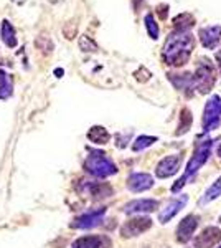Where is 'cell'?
<instances>
[{
  "label": "cell",
  "instance_id": "1",
  "mask_svg": "<svg viewBox=\"0 0 221 248\" xmlns=\"http://www.w3.org/2000/svg\"><path fill=\"white\" fill-rule=\"evenodd\" d=\"M195 48V38L190 31L177 30L170 33L163 45L162 57L163 62L170 66H183L188 63L192 57V51Z\"/></svg>",
  "mask_w": 221,
  "mask_h": 248
},
{
  "label": "cell",
  "instance_id": "2",
  "mask_svg": "<svg viewBox=\"0 0 221 248\" xmlns=\"http://www.w3.org/2000/svg\"><path fill=\"white\" fill-rule=\"evenodd\" d=\"M211 146H213L211 139H206V141H202V142L196 144L195 153H193V155H192L190 162L187 164L185 174L182 175V179H178V181L172 186V192H178L185 186V184H187L188 179L193 177L196 172H198L200 167H202L203 164L208 161V157H210V154H211Z\"/></svg>",
  "mask_w": 221,
  "mask_h": 248
},
{
  "label": "cell",
  "instance_id": "3",
  "mask_svg": "<svg viewBox=\"0 0 221 248\" xmlns=\"http://www.w3.org/2000/svg\"><path fill=\"white\" fill-rule=\"evenodd\" d=\"M84 170L88 174L94 175V177L104 179L109 177V175H114L118 172V167L101 151H91L89 155L86 157V161H84Z\"/></svg>",
  "mask_w": 221,
  "mask_h": 248
},
{
  "label": "cell",
  "instance_id": "4",
  "mask_svg": "<svg viewBox=\"0 0 221 248\" xmlns=\"http://www.w3.org/2000/svg\"><path fill=\"white\" fill-rule=\"evenodd\" d=\"M193 81H195V88L200 91L202 94L210 93L215 86L216 81V75H215V68H213L210 60L202 58L200 63L196 65V70L193 73Z\"/></svg>",
  "mask_w": 221,
  "mask_h": 248
},
{
  "label": "cell",
  "instance_id": "5",
  "mask_svg": "<svg viewBox=\"0 0 221 248\" xmlns=\"http://www.w3.org/2000/svg\"><path fill=\"white\" fill-rule=\"evenodd\" d=\"M220 113H221V99L218 94L211 96L205 106L203 113V127L205 131H213L220 126Z\"/></svg>",
  "mask_w": 221,
  "mask_h": 248
},
{
  "label": "cell",
  "instance_id": "6",
  "mask_svg": "<svg viewBox=\"0 0 221 248\" xmlns=\"http://www.w3.org/2000/svg\"><path fill=\"white\" fill-rule=\"evenodd\" d=\"M152 227V220L148 217H135L131 218L120 227V235L124 238H132V237H137V235L144 233Z\"/></svg>",
  "mask_w": 221,
  "mask_h": 248
},
{
  "label": "cell",
  "instance_id": "7",
  "mask_svg": "<svg viewBox=\"0 0 221 248\" xmlns=\"http://www.w3.org/2000/svg\"><path fill=\"white\" fill-rule=\"evenodd\" d=\"M104 214H106V209H96V210L86 212V214L76 217L73 222H71V227H73V229H84V230L94 229V227L101 225Z\"/></svg>",
  "mask_w": 221,
  "mask_h": 248
},
{
  "label": "cell",
  "instance_id": "8",
  "mask_svg": "<svg viewBox=\"0 0 221 248\" xmlns=\"http://www.w3.org/2000/svg\"><path fill=\"white\" fill-rule=\"evenodd\" d=\"M180 166H182V155H178V154L167 155V157H163L162 161L159 162V166H157V169H155V174H157V177H160V179L172 177V175H175L177 172H178Z\"/></svg>",
  "mask_w": 221,
  "mask_h": 248
},
{
  "label": "cell",
  "instance_id": "9",
  "mask_svg": "<svg viewBox=\"0 0 221 248\" xmlns=\"http://www.w3.org/2000/svg\"><path fill=\"white\" fill-rule=\"evenodd\" d=\"M198 229V217L196 215H187L177 227V240L180 243L190 242L193 237L195 230Z\"/></svg>",
  "mask_w": 221,
  "mask_h": 248
},
{
  "label": "cell",
  "instance_id": "10",
  "mask_svg": "<svg viewBox=\"0 0 221 248\" xmlns=\"http://www.w3.org/2000/svg\"><path fill=\"white\" fill-rule=\"evenodd\" d=\"M221 240V230L218 227H206L202 233L196 235V238L193 240L195 248H213L215 245H218Z\"/></svg>",
  "mask_w": 221,
  "mask_h": 248
},
{
  "label": "cell",
  "instance_id": "11",
  "mask_svg": "<svg viewBox=\"0 0 221 248\" xmlns=\"http://www.w3.org/2000/svg\"><path fill=\"white\" fill-rule=\"evenodd\" d=\"M167 77L172 81V85H174L178 91H183L188 98H192V96H193L195 81H193V75H192V73H182V75L168 73Z\"/></svg>",
  "mask_w": 221,
  "mask_h": 248
},
{
  "label": "cell",
  "instance_id": "12",
  "mask_svg": "<svg viewBox=\"0 0 221 248\" xmlns=\"http://www.w3.org/2000/svg\"><path fill=\"white\" fill-rule=\"evenodd\" d=\"M200 42L205 48L208 50H215L218 46L220 40H221V27L220 25H213V27H205V29L200 30L198 33Z\"/></svg>",
  "mask_w": 221,
  "mask_h": 248
},
{
  "label": "cell",
  "instance_id": "13",
  "mask_svg": "<svg viewBox=\"0 0 221 248\" xmlns=\"http://www.w3.org/2000/svg\"><path fill=\"white\" fill-rule=\"evenodd\" d=\"M154 186V177L150 174H144V172H135V174H131L129 179H127V187L132 192H144L148 190Z\"/></svg>",
  "mask_w": 221,
  "mask_h": 248
},
{
  "label": "cell",
  "instance_id": "14",
  "mask_svg": "<svg viewBox=\"0 0 221 248\" xmlns=\"http://www.w3.org/2000/svg\"><path fill=\"white\" fill-rule=\"evenodd\" d=\"M187 202H188V197H187V195H182V197L170 201V202H168V205L165 207V209H163V210L159 214V220H160L162 223L170 222V220L174 218L175 215L178 214V212L182 210L185 205H187Z\"/></svg>",
  "mask_w": 221,
  "mask_h": 248
},
{
  "label": "cell",
  "instance_id": "15",
  "mask_svg": "<svg viewBox=\"0 0 221 248\" xmlns=\"http://www.w3.org/2000/svg\"><path fill=\"white\" fill-rule=\"evenodd\" d=\"M79 192H86V194L92 195L94 199H104L112 195V187L103 182L83 181V189H79Z\"/></svg>",
  "mask_w": 221,
  "mask_h": 248
},
{
  "label": "cell",
  "instance_id": "16",
  "mask_svg": "<svg viewBox=\"0 0 221 248\" xmlns=\"http://www.w3.org/2000/svg\"><path fill=\"white\" fill-rule=\"evenodd\" d=\"M159 207V202L154 199H139V201H132L124 207L126 214H142V212H154Z\"/></svg>",
  "mask_w": 221,
  "mask_h": 248
},
{
  "label": "cell",
  "instance_id": "17",
  "mask_svg": "<svg viewBox=\"0 0 221 248\" xmlns=\"http://www.w3.org/2000/svg\"><path fill=\"white\" fill-rule=\"evenodd\" d=\"M220 195H221V177L216 179V181L213 182L206 190H205V194L202 195V199L198 201V203L200 205H206V203L216 201Z\"/></svg>",
  "mask_w": 221,
  "mask_h": 248
},
{
  "label": "cell",
  "instance_id": "18",
  "mask_svg": "<svg viewBox=\"0 0 221 248\" xmlns=\"http://www.w3.org/2000/svg\"><path fill=\"white\" fill-rule=\"evenodd\" d=\"M88 139L94 144H107L111 139V134L107 133L106 127L103 126H92L89 131H88Z\"/></svg>",
  "mask_w": 221,
  "mask_h": 248
},
{
  "label": "cell",
  "instance_id": "19",
  "mask_svg": "<svg viewBox=\"0 0 221 248\" xmlns=\"http://www.w3.org/2000/svg\"><path fill=\"white\" fill-rule=\"evenodd\" d=\"M2 40L7 46H17V33H15V29L12 27L9 20H3L2 22Z\"/></svg>",
  "mask_w": 221,
  "mask_h": 248
},
{
  "label": "cell",
  "instance_id": "20",
  "mask_svg": "<svg viewBox=\"0 0 221 248\" xmlns=\"http://www.w3.org/2000/svg\"><path fill=\"white\" fill-rule=\"evenodd\" d=\"M103 247V238L91 235V237H81L76 242H73L71 248H101Z\"/></svg>",
  "mask_w": 221,
  "mask_h": 248
},
{
  "label": "cell",
  "instance_id": "21",
  "mask_svg": "<svg viewBox=\"0 0 221 248\" xmlns=\"http://www.w3.org/2000/svg\"><path fill=\"white\" fill-rule=\"evenodd\" d=\"M14 91L12 77L5 70H0V98H9Z\"/></svg>",
  "mask_w": 221,
  "mask_h": 248
},
{
  "label": "cell",
  "instance_id": "22",
  "mask_svg": "<svg viewBox=\"0 0 221 248\" xmlns=\"http://www.w3.org/2000/svg\"><path fill=\"white\" fill-rule=\"evenodd\" d=\"M195 25V18L192 17L190 14H180L178 17L174 18V27L175 30H180V31H188L190 27Z\"/></svg>",
  "mask_w": 221,
  "mask_h": 248
},
{
  "label": "cell",
  "instance_id": "23",
  "mask_svg": "<svg viewBox=\"0 0 221 248\" xmlns=\"http://www.w3.org/2000/svg\"><path fill=\"white\" fill-rule=\"evenodd\" d=\"M192 121H193V116H192L190 111L185 108L182 109V113H180V124H178V129H177V136H182L185 133H188V129H190L192 126Z\"/></svg>",
  "mask_w": 221,
  "mask_h": 248
},
{
  "label": "cell",
  "instance_id": "24",
  "mask_svg": "<svg viewBox=\"0 0 221 248\" xmlns=\"http://www.w3.org/2000/svg\"><path fill=\"white\" fill-rule=\"evenodd\" d=\"M154 142H157V138H154V136H139L134 141V144H132V149L135 153H139V151L146 149V147H150Z\"/></svg>",
  "mask_w": 221,
  "mask_h": 248
},
{
  "label": "cell",
  "instance_id": "25",
  "mask_svg": "<svg viewBox=\"0 0 221 248\" xmlns=\"http://www.w3.org/2000/svg\"><path fill=\"white\" fill-rule=\"evenodd\" d=\"M144 22H146V29H147L148 37H150L152 40H157V38H159V25H157L154 15H152V14H147L146 17H144Z\"/></svg>",
  "mask_w": 221,
  "mask_h": 248
},
{
  "label": "cell",
  "instance_id": "26",
  "mask_svg": "<svg viewBox=\"0 0 221 248\" xmlns=\"http://www.w3.org/2000/svg\"><path fill=\"white\" fill-rule=\"evenodd\" d=\"M79 48L84 53H94V51H98V43L88 35H81L79 37Z\"/></svg>",
  "mask_w": 221,
  "mask_h": 248
},
{
  "label": "cell",
  "instance_id": "27",
  "mask_svg": "<svg viewBox=\"0 0 221 248\" xmlns=\"http://www.w3.org/2000/svg\"><path fill=\"white\" fill-rule=\"evenodd\" d=\"M35 45H37L38 50L42 51H46V53H50L51 50H53V42L50 40L46 33H40L37 37V42H35Z\"/></svg>",
  "mask_w": 221,
  "mask_h": 248
},
{
  "label": "cell",
  "instance_id": "28",
  "mask_svg": "<svg viewBox=\"0 0 221 248\" xmlns=\"http://www.w3.org/2000/svg\"><path fill=\"white\" fill-rule=\"evenodd\" d=\"M76 31H78V25H76L74 22H68L65 23V27H63V35H65V38L68 40H73L76 37Z\"/></svg>",
  "mask_w": 221,
  "mask_h": 248
},
{
  "label": "cell",
  "instance_id": "29",
  "mask_svg": "<svg viewBox=\"0 0 221 248\" xmlns=\"http://www.w3.org/2000/svg\"><path fill=\"white\" fill-rule=\"evenodd\" d=\"M152 77V73L147 70V68H144V66H140V70L139 71H135V78H137V81H147L148 78Z\"/></svg>",
  "mask_w": 221,
  "mask_h": 248
},
{
  "label": "cell",
  "instance_id": "30",
  "mask_svg": "<svg viewBox=\"0 0 221 248\" xmlns=\"http://www.w3.org/2000/svg\"><path fill=\"white\" fill-rule=\"evenodd\" d=\"M157 14L160 15V18H162V20H165L167 14H168V7L167 5H159V7H157Z\"/></svg>",
  "mask_w": 221,
  "mask_h": 248
},
{
  "label": "cell",
  "instance_id": "31",
  "mask_svg": "<svg viewBox=\"0 0 221 248\" xmlns=\"http://www.w3.org/2000/svg\"><path fill=\"white\" fill-rule=\"evenodd\" d=\"M216 62H218V66H220V71H221V50L216 53Z\"/></svg>",
  "mask_w": 221,
  "mask_h": 248
},
{
  "label": "cell",
  "instance_id": "32",
  "mask_svg": "<svg viewBox=\"0 0 221 248\" xmlns=\"http://www.w3.org/2000/svg\"><path fill=\"white\" fill-rule=\"evenodd\" d=\"M55 75L58 78H61V75H63V70H55Z\"/></svg>",
  "mask_w": 221,
  "mask_h": 248
},
{
  "label": "cell",
  "instance_id": "33",
  "mask_svg": "<svg viewBox=\"0 0 221 248\" xmlns=\"http://www.w3.org/2000/svg\"><path fill=\"white\" fill-rule=\"evenodd\" d=\"M218 155H220V157H221V146H220V149H218Z\"/></svg>",
  "mask_w": 221,
  "mask_h": 248
},
{
  "label": "cell",
  "instance_id": "34",
  "mask_svg": "<svg viewBox=\"0 0 221 248\" xmlns=\"http://www.w3.org/2000/svg\"><path fill=\"white\" fill-rule=\"evenodd\" d=\"M220 248H221V247H220Z\"/></svg>",
  "mask_w": 221,
  "mask_h": 248
}]
</instances>
